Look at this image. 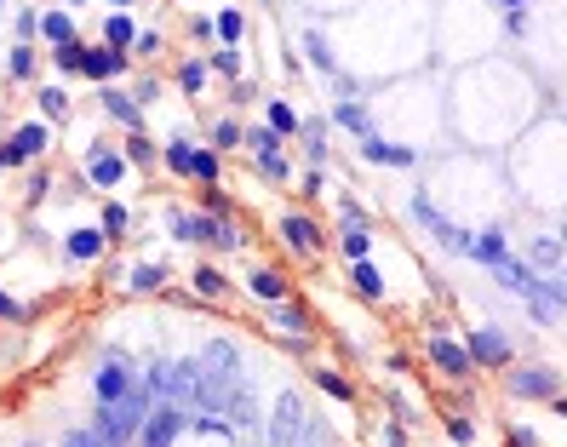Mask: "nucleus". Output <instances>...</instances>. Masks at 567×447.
I'll list each match as a JSON object with an SVG mask.
<instances>
[{
    "label": "nucleus",
    "instance_id": "34",
    "mask_svg": "<svg viewBox=\"0 0 567 447\" xmlns=\"http://www.w3.org/2000/svg\"><path fill=\"white\" fill-rule=\"evenodd\" d=\"M103 41H110V46H115V52H126V46H132V41H138V35H132V18H126V12H115V18H110V23H103Z\"/></svg>",
    "mask_w": 567,
    "mask_h": 447
},
{
    "label": "nucleus",
    "instance_id": "4",
    "mask_svg": "<svg viewBox=\"0 0 567 447\" xmlns=\"http://www.w3.org/2000/svg\"><path fill=\"white\" fill-rule=\"evenodd\" d=\"M464 356H470V367H510V338H504L499 328H476L464 338Z\"/></svg>",
    "mask_w": 567,
    "mask_h": 447
},
{
    "label": "nucleus",
    "instance_id": "20",
    "mask_svg": "<svg viewBox=\"0 0 567 447\" xmlns=\"http://www.w3.org/2000/svg\"><path fill=\"white\" fill-rule=\"evenodd\" d=\"M224 419H235V425H241V430H252V425H258V396H252V384H247V379H241V390H235V396H229V407H224Z\"/></svg>",
    "mask_w": 567,
    "mask_h": 447
},
{
    "label": "nucleus",
    "instance_id": "25",
    "mask_svg": "<svg viewBox=\"0 0 567 447\" xmlns=\"http://www.w3.org/2000/svg\"><path fill=\"white\" fill-rule=\"evenodd\" d=\"M339 247H344V258H367V252H372V229H367V224H356V219H344Z\"/></svg>",
    "mask_w": 567,
    "mask_h": 447
},
{
    "label": "nucleus",
    "instance_id": "10",
    "mask_svg": "<svg viewBox=\"0 0 567 447\" xmlns=\"http://www.w3.org/2000/svg\"><path fill=\"white\" fill-rule=\"evenodd\" d=\"M527 310H533L539 328H556L562 321V275H539V287L527 293Z\"/></svg>",
    "mask_w": 567,
    "mask_h": 447
},
{
    "label": "nucleus",
    "instance_id": "22",
    "mask_svg": "<svg viewBox=\"0 0 567 447\" xmlns=\"http://www.w3.org/2000/svg\"><path fill=\"white\" fill-rule=\"evenodd\" d=\"M333 120H339L344 132H356V138H372V132H379V127H372V115L361 110L356 98H339V110H333Z\"/></svg>",
    "mask_w": 567,
    "mask_h": 447
},
{
    "label": "nucleus",
    "instance_id": "9",
    "mask_svg": "<svg viewBox=\"0 0 567 447\" xmlns=\"http://www.w3.org/2000/svg\"><path fill=\"white\" fill-rule=\"evenodd\" d=\"M132 379H138V373H132V361L120 356V350H110V356H103V367H98V379H92V390H98V402H120V390H126Z\"/></svg>",
    "mask_w": 567,
    "mask_h": 447
},
{
    "label": "nucleus",
    "instance_id": "38",
    "mask_svg": "<svg viewBox=\"0 0 567 447\" xmlns=\"http://www.w3.org/2000/svg\"><path fill=\"white\" fill-rule=\"evenodd\" d=\"M52 58H57V69H64V75H80V64H87V46H80V41H64V46H52Z\"/></svg>",
    "mask_w": 567,
    "mask_h": 447
},
{
    "label": "nucleus",
    "instance_id": "1",
    "mask_svg": "<svg viewBox=\"0 0 567 447\" xmlns=\"http://www.w3.org/2000/svg\"><path fill=\"white\" fill-rule=\"evenodd\" d=\"M235 390H241V350L229 344V338H212L207 356L195 361V407H207V413H224Z\"/></svg>",
    "mask_w": 567,
    "mask_h": 447
},
{
    "label": "nucleus",
    "instance_id": "24",
    "mask_svg": "<svg viewBox=\"0 0 567 447\" xmlns=\"http://www.w3.org/2000/svg\"><path fill=\"white\" fill-rule=\"evenodd\" d=\"M464 252H476V258L487 264V270L510 258V252H504V235H499V229H481V235H470V247H464Z\"/></svg>",
    "mask_w": 567,
    "mask_h": 447
},
{
    "label": "nucleus",
    "instance_id": "2",
    "mask_svg": "<svg viewBox=\"0 0 567 447\" xmlns=\"http://www.w3.org/2000/svg\"><path fill=\"white\" fill-rule=\"evenodd\" d=\"M264 442H270V447H298V442L327 447V430H321L316 419L304 413V402H298V396H281V407L270 413V430H264Z\"/></svg>",
    "mask_w": 567,
    "mask_h": 447
},
{
    "label": "nucleus",
    "instance_id": "42",
    "mask_svg": "<svg viewBox=\"0 0 567 447\" xmlns=\"http://www.w3.org/2000/svg\"><path fill=\"white\" fill-rule=\"evenodd\" d=\"M155 287H166V264H143V270H132V293H155Z\"/></svg>",
    "mask_w": 567,
    "mask_h": 447
},
{
    "label": "nucleus",
    "instance_id": "59",
    "mask_svg": "<svg viewBox=\"0 0 567 447\" xmlns=\"http://www.w3.org/2000/svg\"><path fill=\"white\" fill-rule=\"evenodd\" d=\"M298 447H316V442H298Z\"/></svg>",
    "mask_w": 567,
    "mask_h": 447
},
{
    "label": "nucleus",
    "instance_id": "11",
    "mask_svg": "<svg viewBox=\"0 0 567 447\" xmlns=\"http://www.w3.org/2000/svg\"><path fill=\"white\" fill-rule=\"evenodd\" d=\"M178 436H184V413H178V407H155V413L143 419V430H138L143 447H172Z\"/></svg>",
    "mask_w": 567,
    "mask_h": 447
},
{
    "label": "nucleus",
    "instance_id": "37",
    "mask_svg": "<svg viewBox=\"0 0 567 447\" xmlns=\"http://www.w3.org/2000/svg\"><path fill=\"white\" fill-rule=\"evenodd\" d=\"M195 293H201V298H224V293H229L224 270H212V264H201V270H195Z\"/></svg>",
    "mask_w": 567,
    "mask_h": 447
},
{
    "label": "nucleus",
    "instance_id": "41",
    "mask_svg": "<svg viewBox=\"0 0 567 447\" xmlns=\"http://www.w3.org/2000/svg\"><path fill=\"white\" fill-rule=\"evenodd\" d=\"M189 178H201V184H218V150H195V161H189Z\"/></svg>",
    "mask_w": 567,
    "mask_h": 447
},
{
    "label": "nucleus",
    "instance_id": "28",
    "mask_svg": "<svg viewBox=\"0 0 567 447\" xmlns=\"http://www.w3.org/2000/svg\"><path fill=\"white\" fill-rule=\"evenodd\" d=\"M207 75H212V69H207V58H189V64L178 69V87H184L189 98H201V92H207Z\"/></svg>",
    "mask_w": 567,
    "mask_h": 447
},
{
    "label": "nucleus",
    "instance_id": "29",
    "mask_svg": "<svg viewBox=\"0 0 567 447\" xmlns=\"http://www.w3.org/2000/svg\"><path fill=\"white\" fill-rule=\"evenodd\" d=\"M103 110H110L115 120H126V127L138 132V104H132V98H126V92H120V87H103Z\"/></svg>",
    "mask_w": 567,
    "mask_h": 447
},
{
    "label": "nucleus",
    "instance_id": "18",
    "mask_svg": "<svg viewBox=\"0 0 567 447\" xmlns=\"http://www.w3.org/2000/svg\"><path fill=\"white\" fill-rule=\"evenodd\" d=\"M247 287L264 298V304H275V298H293V293H287V275H281V270H270V264L247 270Z\"/></svg>",
    "mask_w": 567,
    "mask_h": 447
},
{
    "label": "nucleus",
    "instance_id": "31",
    "mask_svg": "<svg viewBox=\"0 0 567 447\" xmlns=\"http://www.w3.org/2000/svg\"><path fill=\"white\" fill-rule=\"evenodd\" d=\"M316 390L339 396V402H356V384H349L344 373H333V367H316Z\"/></svg>",
    "mask_w": 567,
    "mask_h": 447
},
{
    "label": "nucleus",
    "instance_id": "44",
    "mask_svg": "<svg viewBox=\"0 0 567 447\" xmlns=\"http://www.w3.org/2000/svg\"><path fill=\"white\" fill-rule=\"evenodd\" d=\"M132 229V212L120 207V201H110V207H103V235H126Z\"/></svg>",
    "mask_w": 567,
    "mask_h": 447
},
{
    "label": "nucleus",
    "instance_id": "32",
    "mask_svg": "<svg viewBox=\"0 0 567 447\" xmlns=\"http://www.w3.org/2000/svg\"><path fill=\"white\" fill-rule=\"evenodd\" d=\"M258 178H264V184H287V178H293V166H287V155H281V150L258 155Z\"/></svg>",
    "mask_w": 567,
    "mask_h": 447
},
{
    "label": "nucleus",
    "instance_id": "27",
    "mask_svg": "<svg viewBox=\"0 0 567 447\" xmlns=\"http://www.w3.org/2000/svg\"><path fill=\"white\" fill-rule=\"evenodd\" d=\"M64 247H69V258H75V264H92V258L103 252V235H98V229H75Z\"/></svg>",
    "mask_w": 567,
    "mask_h": 447
},
{
    "label": "nucleus",
    "instance_id": "54",
    "mask_svg": "<svg viewBox=\"0 0 567 447\" xmlns=\"http://www.w3.org/2000/svg\"><path fill=\"white\" fill-rule=\"evenodd\" d=\"M510 447H539V436L533 430H510Z\"/></svg>",
    "mask_w": 567,
    "mask_h": 447
},
{
    "label": "nucleus",
    "instance_id": "55",
    "mask_svg": "<svg viewBox=\"0 0 567 447\" xmlns=\"http://www.w3.org/2000/svg\"><path fill=\"white\" fill-rule=\"evenodd\" d=\"M384 447H407V436H402V425H390V430H384Z\"/></svg>",
    "mask_w": 567,
    "mask_h": 447
},
{
    "label": "nucleus",
    "instance_id": "35",
    "mask_svg": "<svg viewBox=\"0 0 567 447\" xmlns=\"http://www.w3.org/2000/svg\"><path fill=\"white\" fill-rule=\"evenodd\" d=\"M184 430H201V436H235V425H229L224 413H201V419H184Z\"/></svg>",
    "mask_w": 567,
    "mask_h": 447
},
{
    "label": "nucleus",
    "instance_id": "17",
    "mask_svg": "<svg viewBox=\"0 0 567 447\" xmlns=\"http://www.w3.org/2000/svg\"><path fill=\"white\" fill-rule=\"evenodd\" d=\"M527 270L556 275V270H562V241H556V235H533V247H527Z\"/></svg>",
    "mask_w": 567,
    "mask_h": 447
},
{
    "label": "nucleus",
    "instance_id": "46",
    "mask_svg": "<svg viewBox=\"0 0 567 447\" xmlns=\"http://www.w3.org/2000/svg\"><path fill=\"white\" fill-rule=\"evenodd\" d=\"M11 75H18V81L34 75V46L29 41H18V52H11Z\"/></svg>",
    "mask_w": 567,
    "mask_h": 447
},
{
    "label": "nucleus",
    "instance_id": "47",
    "mask_svg": "<svg viewBox=\"0 0 567 447\" xmlns=\"http://www.w3.org/2000/svg\"><path fill=\"white\" fill-rule=\"evenodd\" d=\"M166 235H172V241H195V212H172V219H166Z\"/></svg>",
    "mask_w": 567,
    "mask_h": 447
},
{
    "label": "nucleus",
    "instance_id": "58",
    "mask_svg": "<svg viewBox=\"0 0 567 447\" xmlns=\"http://www.w3.org/2000/svg\"><path fill=\"white\" fill-rule=\"evenodd\" d=\"M110 6H132V0H110Z\"/></svg>",
    "mask_w": 567,
    "mask_h": 447
},
{
    "label": "nucleus",
    "instance_id": "3",
    "mask_svg": "<svg viewBox=\"0 0 567 447\" xmlns=\"http://www.w3.org/2000/svg\"><path fill=\"white\" fill-rule=\"evenodd\" d=\"M143 384H149L155 407H189L195 402V361H155Z\"/></svg>",
    "mask_w": 567,
    "mask_h": 447
},
{
    "label": "nucleus",
    "instance_id": "45",
    "mask_svg": "<svg viewBox=\"0 0 567 447\" xmlns=\"http://www.w3.org/2000/svg\"><path fill=\"white\" fill-rule=\"evenodd\" d=\"M207 69H218V75L235 81V75H241V52H235V46H224V52H212V58H207Z\"/></svg>",
    "mask_w": 567,
    "mask_h": 447
},
{
    "label": "nucleus",
    "instance_id": "39",
    "mask_svg": "<svg viewBox=\"0 0 567 447\" xmlns=\"http://www.w3.org/2000/svg\"><path fill=\"white\" fill-rule=\"evenodd\" d=\"M241 132H247V127H241V120L218 115V120H212V150H235V143H241Z\"/></svg>",
    "mask_w": 567,
    "mask_h": 447
},
{
    "label": "nucleus",
    "instance_id": "49",
    "mask_svg": "<svg viewBox=\"0 0 567 447\" xmlns=\"http://www.w3.org/2000/svg\"><path fill=\"white\" fill-rule=\"evenodd\" d=\"M64 447H110V442H103L98 430H69V436H64Z\"/></svg>",
    "mask_w": 567,
    "mask_h": 447
},
{
    "label": "nucleus",
    "instance_id": "21",
    "mask_svg": "<svg viewBox=\"0 0 567 447\" xmlns=\"http://www.w3.org/2000/svg\"><path fill=\"white\" fill-rule=\"evenodd\" d=\"M6 143L18 150V161H29V155H41L46 143H52V132H46L41 120H23V127H18V138H6Z\"/></svg>",
    "mask_w": 567,
    "mask_h": 447
},
{
    "label": "nucleus",
    "instance_id": "52",
    "mask_svg": "<svg viewBox=\"0 0 567 447\" xmlns=\"http://www.w3.org/2000/svg\"><path fill=\"white\" fill-rule=\"evenodd\" d=\"M207 212H218V219H229V196L218 184H207Z\"/></svg>",
    "mask_w": 567,
    "mask_h": 447
},
{
    "label": "nucleus",
    "instance_id": "43",
    "mask_svg": "<svg viewBox=\"0 0 567 447\" xmlns=\"http://www.w3.org/2000/svg\"><path fill=\"white\" fill-rule=\"evenodd\" d=\"M270 127L281 132V138H287V132H298V110H293V104H281V98H275V104H270Z\"/></svg>",
    "mask_w": 567,
    "mask_h": 447
},
{
    "label": "nucleus",
    "instance_id": "15",
    "mask_svg": "<svg viewBox=\"0 0 567 447\" xmlns=\"http://www.w3.org/2000/svg\"><path fill=\"white\" fill-rule=\"evenodd\" d=\"M120 69H126V52H115V46H87V64H80V75H92V81H115Z\"/></svg>",
    "mask_w": 567,
    "mask_h": 447
},
{
    "label": "nucleus",
    "instance_id": "19",
    "mask_svg": "<svg viewBox=\"0 0 567 447\" xmlns=\"http://www.w3.org/2000/svg\"><path fill=\"white\" fill-rule=\"evenodd\" d=\"M120 178H126V161H120V155H110V150H98V143H92V184H98V189H115Z\"/></svg>",
    "mask_w": 567,
    "mask_h": 447
},
{
    "label": "nucleus",
    "instance_id": "8",
    "mask_svg": "<svg viewBox=\"0 0 567 447\" xmlns=\"http://www.w3.org/2000/svg\"><path fill=\"white\" fill-rule=\"evenodd\" d=\"M430 367L441 373V379H470V356H464V344H458V338H448V333H436L430 338Z\"/></svg>",
    "mask_w": 567,
    "mask_h": 447
},
{
    "label": "nucleus",
    "instance_id": "14",
    "mask_svg": "<svg viewBox=\"0 0 567 447\" xmlns=\"http://www.w3.org/2000/svg\"><path fill=\"white\" fill-rule=\"evenodd\" d=\"M195 241H207V247H224V252H235L241 247V229L218 219V212H195Z\"/></svg>",
    "mask_w": 567,
    "mask_h": 447
},
{
    "label": "nucleus",
    "instance_id": "57",
    "mask_svg": "<svg viewBox=\"0 0 567 447\" xmlns=\"http://www.w3.org/2000/svg\"><path fill=\"white\" fill-rule=\"evenodd\" d=\"M64 6H87V0H64Z\"/></svg>",
    "mask_w": 567,
    "mask_h": 447
},
{
    "label": "nucleus",
    "instance_id": "13",
    "mask_svg": "<svg viewBox=\"0 0 567 447\" xmlns=\"http://www.w3.org/2000/svg\"><path fill=\"white\" fill-rule=\"evenodd\" d=\"M361 155H367V161H379V166H418V150L413 143H384L379 132H372V138H361Z\"/></svg>",
    "mask_w": 567,
    "mask_h": 447
},
{
    "label": "nucleus",
    "instance_id": "40",
    "mask_svg": "<svg viewBox=\"0 0 567 447\" xmlns=\"http://www.w3.org/2000/svg\"><path fill=\"white\" fill-rule=\"evenodd\" d=\"M241 143H247L252 155H270V150H281V132H270V127H252V132H241Z\"/></svg>",
    "mask_w": 567,
    "mask_h": 447
},
{
    "label": "nucleus",
    "instance_id": "51",
    "mask_svg": "<svg viewBox=\"0 0 567 447\" xmlns=\"http://www.w3.org/2000/svg\"><path fill=\"white\" fill-rule=\"evenodd\" d=\"M41 110H46V115H64V110H69L64 92H57V87H41Z\"/></svg>",
    "mask_w": 567,
    "mask_h": 447
},
{
    "label": "nucleus",
    "instance_id": "7",
    "mask_svg": "<svg viewBox=\"0 0 567 447\" xmlns=\"http://www.w3.org/2000/svg\"><path fill=\"white\" fill-rule=\"evenodd\" d=\"M281 241L298 252V258H321V224L310 212H287L281 219Z\"/></svg>",
    "mask_w": 567,
    "mask_h": 447
},
{
    "label": "nucleus",
    "instance_id": "48",
    "mask_svg": "<svg viewBox=\"0 0 567 447\" xmlns=\"http://www.w3.org/2000/svg\"><path fill=\"white\" fill-rule=\"evenodd\" d=\"M448 436L458 447H470V442H476V425H470V419H448Z\"/></svg>",
    "mask_w": 567,
    "mask_h": 447
},
{
    "label": "nucleus",
    "instance_id": "36",
    "mask_svg": "<svg viewBox=\"0 0 567 447\" xmlns=\"http://www.w3.org/2000/svg\"><path fill=\"white\" fill-rule=\"evenodd\" d=\"M212 35H218L224 46H235L241 35H247V18H241V12H218V18H212Z\"/></svg>",
    "mask_w": 567,
    "mask_h": 447
},
{
    "label": "nucleus",
    "instance_id": "56",
    "mask_svg": "<svg viewBox=\"0 0 567 447\" xmlns=\"http://www.w3.org/2000/svg\"><path fill=\"white\" fill-rule=\"evenodd\" d=\"M499 6H504V12H522V6H527V0H499Z\"/></svg>",
    "mask_w": 567,
    "mask_h": 447
},
{
    "label": "nucleus",
    "instance_id": "30",
    "mask_svg": "<svg viewBox=\"0 0 567 447\" xmlns=\"http://www.w3.org/2000/svg\"><path fill=\"white\" fill-rule=\"evenodd\" d=\"M41 35H46L52 46L75 41V23H69V12H41Z\"/></svg>",
    "mask_w": 567,
    "mask_h": 447
},
{
    "label": "nucleus",
    "instance_id": "6",
    "mask_svg": "<svg viewBox=\"0 0 567 447\" xmlns=\"http://www.w3.org/2000/svg\"><path fill=\"white\" fill-rule=\"evenodd\" d=\"M407 212H413V219L425 224L430 235L441 241V247H453V252H464V247H470V235H464V229H458V224H448L436 207H430V196H413V201H407Z\"/></svg>",
    "mask_w": 567,
    "mask_h": 447
},
{
    "label": "nucleus",
    "instance_id": "33",
    "mask_svg": "<svg viewBox=\"0 0 567 447\" xmlns=\"http://www.w3.org/2000/svg\"><path fill=\"white\" fill-rule=\"evenodd\" d=\"M298 46H304V58H310V64H316V69H327V75H339V64H333L327 41H321L316 29H310V35H304V41H298Z\"/></svg>",
    "mask_w": 567,
    "mask_h": 447
},
{
    "label": "nucleus",
    "instance_id": "26",
    "mask_svg": "<svg viewBox=\"0 0 567 447\" xmlns=\"http://www.w3.org/2000/svg\"><path fill=\"white\" fill-rule=\"evenodd\" d=\"M161 161H166V173L189 178V161H195V143H189V132H178V138L166 143V150H161Z\"/></svg>",
    "mask_w": 567,
    "mask_h": 447
},
{
    "label": "nucleus",
    "instance_id": "16",
    "mask_svg": "<svg viewBox=\"0 0 567 447\" xmlns=\"http://www.w3.org/2000/svg\"><path fill=\"white\" fill-rule=\"evenodd\" d=\"M493 281H504L510 293H533L539 287V270H527V258H504V264H493Z\"/></svg>",
    "mask_w": 567,
    "mask_h": 447
},
{
    "label": "nucleus",
    "instance_id": "23",
    "mask_svg": "<svg viewBox=\"0 0 567 447\" xmlns=\"http://www.w3.org/2000/svg\"><path fill=\"white\" fill-rule=\"evenodd\" d=\"M349 287L361 298H384V275L372 270V258H349Z\"/></svg>",
    "mask_w": 567,
    "mask_h": 447
},
{
    "label": "nucleus",
    "instance_id": "53",
    "mask_svg": "<svg viewBox=\"0 0 567 447\" xmlns=\"http://www.w3.org/2000/svg\"><path fill=\"white\" fill-rule=\"evenodd\" d=\"M23 316H29V310H23V304H11V298L0 293V321H23Z\"/></svg>",
    "mask_w": 567,
    "mask_h": 447
},
{
    "label": "nucleus",
    "instance_id": "5",
    "mask_svg": "<svg viewBox=\"0 0 567 447\" xmlns=\"http://www.w3.org/2000/svg\"><path fill=\"white\" fill-rule=\"evenodd\" d=\"M510 396H527V402H562L556 367H510Z\"/></svg>",
    "mask_w": 567,
    "mask_h": 447
},
{
    "label": "nucleus",
    "instance_id": "12",
    "mask_svg": "<svg viewBox=\"0 0 567 447\" xmlns=\"http://www.w3.org/2000/svg\"><path fill=\"white\" fill-rule=\"evenodd\" d=\"M270 328H281L293 338H316V316H310L298 298H275V304H270Z\"/></svg>",
    "mask_w": 567,
    "mask_h": 447
},
{
    "label": "nucleus",
    "instance_id": "50",
    "mask_svg": "<svg viewBox=\"0 0 567 447\" xmlns=\"http://www.w3.org/2000/svg\"><path fill=\"white\" fill-rule=\"evenodd\" d=\"M149 155H155V143H149V138H138V132H132V138H126V161H149Z\"/></svg>",
    "mask_w": 567,
    "mask_h": 447
}]
</instances>
